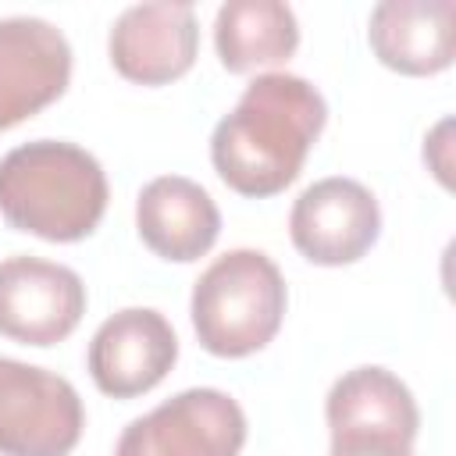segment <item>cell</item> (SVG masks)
Wrapping results in <instances>:
<instances>
[{"mask_svg": "<svg viewBox=\"0 0 456 456\" xmlns=\"http://www.w3.org/2000/svg\"><path fill=\"white\" fill-rule=\"evenodd\" d=\"M214 46L232 75L285 64L299 46V21L281 0H228L214 18Z\"/></svg>", "mask_w": 456, "mask_h": 456, "instance_id": "obj_14", "label": "cell"}, {"mask_svg": "<svg viewBox=\"0 0 456 456\" xmlns=\"http://www.w3.org/2000/svg\"><path fill=\"white\" fill-rule=\"evenodd\" d=\"M449 132H452V121L442 118V121L431 128V135L424 139V164L431 167V175H435L445 189H452V178H449Z\"/></svg>", "mask_w": 456, "mask_h": 456, "instance_id": "obj_15", "label": "cell"}, {"mask_svg": "<svg viewBox=\"0 0 456 456\" xmlns=\"http://www.w3.org/2000/svg\"><path fill=\"white\" fill-rule=\"evenodd\" d=\"M135 232L150 253L175 264L207 256L221 235V210L210 192L185 175H160L135 200Z\"/></svg>", "mask_w": 456, "mask_h": 456, "instance_id": "obj_12", "label": "cell"}, {"mask_svg": "<svg viewBox=\"0 0 456 456\" xmlns=\"http://www.w3.org/2000/svg\"><path fill=\"white\" fill-rule=\"evenodd\" d=\"M178 360V335L160 310L125 306L89 338L86 367L93 385L110 399H135L157 388Z\"/></svg>", "mask_w": 456, "mask_h": 456, "instance_id": "obj_8", "label": "cell"}, {"mask_svg": "<svg viewBox=\"0 0 456 456\" xmlns=\"http://www.w3.org/2000/svg\"><path fill=\"white\" fill-rule=\"evenodd\" d=\"M86 314L82 278L43 256H7L0 260V335L21 346H57L64 342Z\"/></svg>", "mask_w": 456, "mask_h": 456, "instance_id": "obj_7", "label": "cell"}, {"mask_svg": "<svg viewBox=\"0 0 456 456\" xmlns=\"http://www.w3.org/2000/svg\"><path fill=\"white\" fill-rule=\"evenodd\" d=\"M82 428V395L68 378L0 356V456H68Z\"/></svg>", "mask_w": 456, "mask_h": 456, "instance_id": "obj_4", "label": "cell"}, {"mask_svg": "<svg viewBox=\"0 0 456 456\" xmlns=\"http://www.w3.org/2000/svg\"><path fill=\"white\" fill-rule=\"evenodd\" d=\"M100 160L64 139H32L0 157V217L46 242H78L107 210Z\"/></svg>", "mask_w": 456, "mask_h": 456, "instance_id": "obj_2", "label": "cell"}, {"mask_svg": "<svg viewBox=\"0 0 456 456\" xmlns=\"http://www.w3.org/2000/svg\"><path fill=\"white\" fill-rule=\"evenodd\" d=\"M452 14V0H381L367 21V43L399 75H438L456 57Z\"/></svg>", "mask_w": 456, "mask_h": 456, "instance_id": "obj_13", "label": "cell"}, {"mask_svg": "<svg viewBox=\"0 0 456 456\" xmlns=\"http://www.w3.org/2000/svg\"><path fill=\"white\" fill-rule=\"evenodd\" d=\"M289 235L317 267L356 264L381 235V207L363 182L331 175L296 196L289 210Z\"/></svg>", "mask_w": 456, "mask_h": 456, "instance_id": "obj_6", "label": "cell"}, {"mask_svg": "<svg viewBox=\"0 0 456 456\" xmlns=\"http://www.w3.org/2000/svg\"><path fill=\"white\" fill-rule=\"evenodd\" d=\"M71 82V46L43 18H0V132L28 121L64 96Z\"/></svg>", "mask_w": 456, "mask_h": 456, "instance_id": "obj_10", "label": "cell"}, {"mask_svg": "<svg viewBox=\"0 0 456 456\" xmlns=\"http://www.w3.org/2000/svg\"><path fill=\"white\" fill-rule=\"evenodd\" d=\"M328 456H413L406 445H331Z\"/></svg>", "mask_w": 456, "mask_h": 456, "instance_id": "obj_16", "label": "cell"}, {"mask_svg": "<svg viewBox=\"0 0 456 456\" xmlns=\"http://www.w3.org/2000/svg\"><path fill=\"white\" fill-rule=\"evenodd\" d=\"M285 306L289 289L278 264L260 249H228L196 278L189 317L207 353L239 360L278 335Z\"/></svg>", "mask_w": 456, "mask_h": 456, "instance_id": "obj_3", "label": "cell"}, {"mask_svg": "<svg viewBox=\"0 0 456 456\" xmlns=\"http://www.w3.org/2000/svg\"><path fill=\"white\" fill-rule=\"evenodd\" d=\"M107 53L121 78L135 86H167L196 64L200 18L192 4H132L114 18Z\"/></svg>", "mask_w": 456, "mask_h": 456, "instance_id": "obj_9", "label": "cell"}, {"mask_svg": "<svg viewBox=\"0 0 456 456\" xmlns=\"http://www.w3.org/2000/svg\"><path fill=\"white\" fill-rule=\"evenodd\" d=\"M246 435V413L228 392L185 388L135 417L121 431L114 456H239Z\"/></svg>", "mask_w": 456, "mask_h": 456, "instance_id": "obj_5", "label": "cell"}, {"mask_svg": "<svg viewBox=\"0 0 456 456\" xmlns=\"http://www.w3.org/2000/svg\"><path fill=\"white\" fill-rule=\"evenodd\" d=\"M324 121L328 103L314 82L289 71H264L214 125L210 164L239 196H278L299 178Z\"/></svg>", "mask_w": 456, "mask_h": 456, "instance_id": "obj_1", "label": "cell"}, {"mask_svg": "<svg viewBox=\"0 0 456 456\" xmlns=\"http://www.w3.org/2000/svg\"><path fill=\"white\" fill-rule=\"evenodd\" d=\"M331 445H406L420 431V410L406 381L385 367L346 370L324 399Z\"/></svg>", "mask_w": 456, "mask_h": 456, "instance_id": "obj_11", "label": "cell"}]
</instances>
